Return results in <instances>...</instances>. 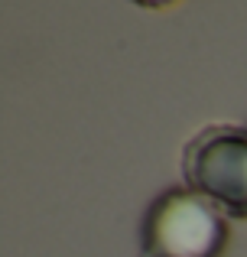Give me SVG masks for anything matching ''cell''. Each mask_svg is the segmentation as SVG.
I'll return each instance as SVG.
<instances>
[{
	"label": "cell",
	"mask_w": 247,
	"mask_h": 257,
	"mask_svg": "<svg viewBox=\"0 0 247 257\" xmlns=\"http://www.w3.org/2000/svg\"><path fill=\"white\" fill-rule=\"evenodd\" d=\"M224 247V212L192 189L163 192L143 218V257H221Z\"/></svg>",
	"instance_id": "6da1fadb"
},
{
	"label": "cell",
	"mask_w": 247,
	"mask_h": 257,
	"mask_svg": "<svg viewBox=\"0 0 247 257\" xmlns=\"http://www.w3.org/2000/svg\"><path fill=\"white\" fill-rule=\"evenodd\" d=\"M182 176L211 205L247 218V131L231 124L198 131L182 150Z\"/></svg>",
	"instance_id": "7a4b0ae2"
},
{
	"label": "cell",
	"mask_w": 247,
	"mask_h": 257,
	"mask_svg": "<svg viewBox=\"0 0 247 257\" xmlns=\"http://www.w3.org/2000/svg\"><path fill=\"white\" fill-rule=\"evenodd\" d=\"M133 4H140V7H150V10H159V7H169L172 0H133Z\"/></svg>",
	"instance_id": "3957f363"
}]
</instances>
